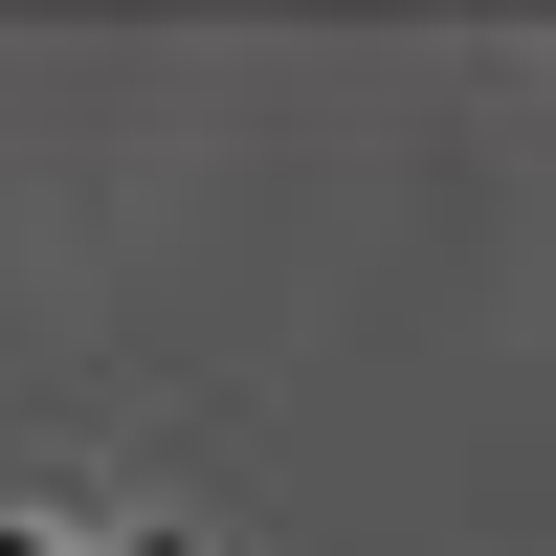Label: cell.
<instances>
[{"label": "cell", "instance_id": "6da1fadb", "mask_svg": "<svg viewBox=\"0 0 556 556\" xmlns=\"http://www.w3.org/2000/svg\"><path fill=\"white\" fill-rule=\"evenodd\" d=\"M0 556H201V534H67V513H0Z\"/></svg>", "mask_w": 556, "mask_h": 556}]
</instances>
